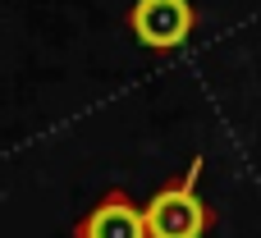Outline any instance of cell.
Wrapping results in <instances>:
<instances>
[{"instance_id": "6da1fadb", "label": "cell", "mask_w": 261, "mask_h": 238, "mask_svg": "<svg viewBox=\"0 0 261 238\" xmlns=\"http://www.w3.org/2000/svg\"><path fill=\"white\" fill-rule=\"evenodd\" d=\"M202 156H193V165L184 170V179L174 188H161L147 206H142V220H147V238H202L211 225V211L206 202L197 197V179H202Z\"/></svg>"}, {"instance_id": "7a4b0ae2", "label": "cell", "mask_w": 261, "mask_h": 238, "mask_svg": "<svg viewBox=\"0 0 261 238\" xmlns=\"http://www.w3.org/2000/svg\"><path fill=\"white\" fill-rule=\"evenodd\" d=\"M128 28L147 50H179L193 37V5L188 0H133Z\"/></svg>"}, {"instance_id": "3957f363", "label": "cell", "mask_w": 261, "mask_h": 238, "mask_svg": "<svg viewBox=\"0 0 261 238\" xmlns=\"http://www.w3.org/2000/svg\"><path fill=\"white\" fill-rule=\"evenodd\" d=\"M73 238H147V220L124 193H110L83 216Z\"/></svg>"}]
</instances>
